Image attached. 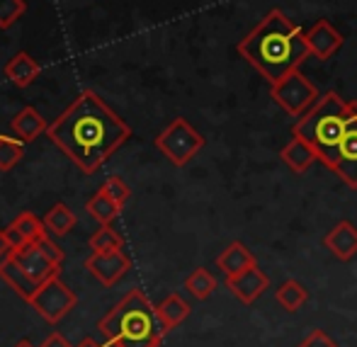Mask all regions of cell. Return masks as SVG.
<instances>
[{"mask_svg":"<svg viewBox=\"0 0 357 347\" xmlns=\"http://www.w3.org/2000/svg\"><path fill=\"white\" fill-rule=\"evenodd\" d=\"M190 311H192L190 309V304L180 294L165 296V299L155 306V316H158V321H160V325H163L165 333H170L173 328H178V325L190 316Z\"/></svg>","mask_w":357,"mask_h":347,"instance_id":"obj_18","label":"cell"},{"mask_svg":"<svg viewBox=\"0 0 357 347\" xmlns=\"http://www.w3.org/2000/svg\"><path fill=\"white\" fill-rule=\"evenodd\" d=\"M27 10L24 0H0V29H10Z\"/></svg>","mask_w":357,"mask_h":347,"instance_id":"obj_27","label":"cell"},{"mask_svg":"<svg viewBox=\"0 0 357 347\" xmlns=\"http://www.w3.org/2000/svg\"><path fill=\"white\" fill-rule=\"evenodd\" d=\"M155 148L165 155L173 165L183 168L199 151L204 148V137L183 117H175L163 132L155 137Z\"/></svg>","mask_w":357,"mask_h":347,"instance_id":"obj_5","label":"cell"},{"mask_svg":"<svg viewBox=\"0 0 357 347\" xmlns=\"http://www.w3.org/2000/svg\"><path fill=\"white\" fill-rule=\"evenodd\" d=\"M306 47H309L311 56H316L319 61H328L340 52V47L345 44L343 34L328 22V20H319L314 27H309L304 32Z\"/></svg>","mask_w":357,"mask_h":347,"instance_id":"obj_9","label":"cell"},{"mask_svg":"<svg viewBox=\"0 0 357 347\" xmlns=\"http://www.w3.org/2000/svg\"><path fill=\"white\" fill-rule=\"evenodd\" d=\"M13 226L15 229H20V233H22L29 243H34V240H39L42 236H47V226H44V221L37 219L32 211H22V214L13 221Z\"/></svg>","mask_w":357,"mask_h":347,"instance_id":"obj_25","label":"cell"},{"mask_svg":"<svg viewBox=\"0 0 357 347\" xmlns=\"http://www.w3.org/2000/svg\"><path fill=\"white\" fill-rule=\"evenodd\" d=\"M75 347H112V345H107V343H102V345H100V343H95L93 338H85V340H80V343L75 345Z\"/></svg>","mask_w":357,"mask_h":347,"instance_id":"obj_34","label":"cell"},{"mask_svg":"<svg viewBox=\"0 0 357 347\" xmlns=\"http://www.w3.org/2000/svg\"><path fill=\"white\" fill-rule=\"evenodd\" d=\"M15 347H34L32 343H29V340H20V343L17 345H15Z\"/></svg>","mask_w":357,"mask_h":347,"instance_id":"obj_35","label":"cell"},{"mask_svg":"<svg viewBox=\"0 0 357 347\" xmlns=\"http://www.w3.org/2000/svg\"><path fill=\"white\" fill-rule=\"evenodd\" d=\"M296 347H340V345L335 343V340L331 338L324 328H311L309 335H306V338L301 340Z\"/></svg>","mask_w":357,"mask_h":347,"instance_id":"obj_29","label":"cell"},{"mask_svg":"<svg viewBox=\"0 0 357 347\" xmlns=\"http://www.w3.org/2000/svg\"><path fill=\"white\" fill-rule=\"evenodd\" d=\"M98 330L112 347H160L165 330L155 306L142 289H132L100 318Z\"/></svg>","mask_w":357,"mask_h":347,"instance_id":"obj_3","label":"cell"},{"mask_svg":"<svg viewBox=\"0 0 357 347\" xmlns=\"http://www.w3.org/2000/svg\"><path fill=\"white\" fill-rule=\"evenodd\" d=\"M47 137L85 175H93L132 137L129 124L102 102L98 93L85 90L49 124Z\"/></svg>","mask_w":357,"mask_h":347,"instance_id":"obj_1","label":"cell"},{"mask_svg":"<svg viewBox=\"0 0 357 347\" xmlns=\"http://www.w3.org/2000/svg\"><path fill=\"white\" fill-rule=\"evenodd\" d=\"M238 54L270 85L301 68V63L311 56L304 29L296 27L282 10H270L263 22L238 42Z\"/></svg>","mask_w":357,"mask_h":347,"instance_id":"obj_2","label":"cell"},{"mask_svg":"<svg viewBox=\"0 0 357 347\" xmlns=\"http://www.w3.org/2000/svg\"><path fill=\"white\" fill-rule=\"evenodd\" d=\"M0 279L5 282V284L10 286V289H15L20 296H22L24 301H29L34 294H37V289L42 284H37L32 277H29L27 272H24L22 268H20V263L13 258V253L8 255V258L0 263Z\"/></svg>","mask_w":357,"mask_h":347,"instance_id":"obj_15","label":"cell"},{"mask_svg":"<svg viewBox=\"0 0 357 347\" xmlns=\"http://www.w3.org/2000/svg\"><path fill=\"white\" fill-rule=\"evenodd\" d=\"M5 238H8V243H10V248H13V250H20V248H24V245L29 243V240L20 233V229H15L13 224L5 229Z\"/></svg>","mask_w":357,"mask_h":347,"instance_id":"obj_31","label":"cell"},{"mask_svg":"<svg viewBox=\"0 0 357 347\" xmlns=\"http://www.w3.org/2000/svg\"><path fill=\"white\" fill-rule=\"evenodd\" d=\"M100 190H102V192H107L122 209H124V204L129 202V197H132V190L127 187V183H124L122 178H107Z\"/></svg>","mask_w":357,"mask_h":347,"instance_id":"obj_28","label":"cell"},{"mask_svg":"<svg viewBox=\"0 0 357 347\" xmlns=\"http://www.w3.org/2000/svg\"><path fill=\"white\" fill-rule=\"evenodd\" d=\"M22 155H24L22 141L0 137V170H13L22 160Z\"/></svg>","mask_w":357,"mask_h":347,"instance_id":"obj_26","label":"cell"},{"mask_svg":"<svg viewBox=\"0 0 357 347\" xmlns=\"http://www.w3.org/2000/svg\"><path fill=\"white\" fill-rule=\"evenodd\" d=\"M13 253V248H10V243H8V238H5V231L0 229V263H3L8 255Z\"/></svg>","mask_w":357,"mask_h":347,"instance_id":"obj_33","label":"cell"},{"mask_svg":"<svg viewBox=\"0 0 357 347\" xmlns=\"http://www.w3.org/2000/svg\"><path fill=\"white\" fill-rule=\"evenodd\" d=\"M324 245L335 260L350 263L357 255V226L350 224V221L335 224L333 229L324 236Z\"/></svg>","mask_w":357,"mask_h":347,"instance_id":"obj_13","label":"cell"},{"mask_svg":"<svg viewBox=\"0 0 357 347\" xmlns=\"http://www.w3.org/2000/svg\"><path fill=\"white\" fill-rule=\"evenodd\" d=\"M275 301H278L284 311L294 314V311H299L301 306L309 301V291H306V286L301 284V282L284 279L282 284L278 286V291H275Z\"/></svg>","mask_w":357,"mask_h":347,"instance_id":"obj_20","label":"cell"},{"mask_svg":"<svg viewBox=\"0 0 357 347\" xmlns=\"http://www.w3.org/2000/svg\"><path fill=\"white\" fill-rule=\"evenodd\" d=\"M132 263L122 250H105V253H93L85 260V270L93 275L95 279H100L105 286L117 284L124 275L129 272Z\"/></svg>","mask_w":357,"mask_h":347,"instance_id":"obj_8","label":"cell"},{"mask_svg":"<svg viewBox=\"0 0 357 347\" xmlns=\"http://www.w3.org/2000/svg\"><path fill=\"white\" fill-rule=\"evenodd\" d=\"M5 78L15 88H27V85H32L39 78V63L27 52H17L5 63Z\"/></svg>","mask_w":357,"mask_h":347,"instance_id":"obj_17","label":"cell"},{"mask_svg":"<svg viewBox=\"0 0 357 347\" xmlns=\"http://www.w3.org/2000/svg\"><path fill=\"white\" fill-rule=\"evenodd\" d=\"M42 221H44V226H47L49 233L66 236L68 231H71L73 226H75V214L63 202H59V204H54V207L49 209L47 214H44Z\"/></svg>","mask_w":357,"mask_h":347,"instance_id":"obj_22","label":"cell"},{"mask_svg":"<svg viewBox=\"0 0 357 347\" xmlns=\"http://www.w3.org/2000/svg\"><path fill=\"white\" fill-rule=\"evenodd\" d=\"M216 284H219V282H216V277L207 268H197L195 272H190L188 279H185V289H188L197 301H207L216 291Z\"/></svg>","mask_w":357,"mask_h":347,"instance_id":"obj_23","label":"cell"},{"mask_svg":"<svg viewBox=\"0 0 357 347\" xmlns=\"http://www.w3.org/2000/svg\"><path fill=\"white\" fill-rule=\"evenodd\" d=\"M357 114V102H348L338 93H326L319 98V102L296 119L291 127L294 137L306 139L314 146L319 160L328 170L335 168V155H338V146L343 141L345 132H348L350 122Z\"/></svg>","mask_w":357,"mask_h":347,"instance_id":"obj_4","label":"cell"},{"mask_svg":"<svg viewBox=\"0 0 357 347\" xmlns=\"http://www.w3.org/2000/svg\"><path fill=\"white\" fill-rule=\"evenodd\" d=\"M253 265H258V260H255V255L250 253L241 240L229 243L224 253H219V258H216V268H219L226 277H234V275L245 272V270L253 268Z\"/></svg>","mask_w":357,"mask_h":347,"instance_id":"obj_16","label":"cell"},{"mask_svg":"<svg viewBox=\"0 0 357 347\" xmlns=\"http://www.w3.org/2000/svg\"><path fill=\"white\" fill-rule=\"evenodd\" d=\"M226 289H229L241 304L250 306L270 289V277L258 268V265H253V268H248L245 272L234 275V277H226Z\"/></svg>","mask_w":357,"mask_h":347,"instance_id":"obj_10","label":"cell"},{"mask_svg":"<svg viewBox=\"0 0 357 347\" xmlns=\"http://www.w3.org/2000/svg\"><path fill=\"white\" fill-rule=\"evenodd\" d=\"M39 347H73L71 343H68L66 338H63L61 333H52V335H47V340H44Z\"/></svg>","mask_w":357,"mask_h":347,"instance_id":"obj_32","label":"cell"},{"mask_svg":"<svg viewBox=\"0 0 357 347\" xmlns=\"http://www.w3.org/2000/svg\"><path fill=\"white\" fill-rule=\"evenodd\" d=\"M85 209H88V214L93 216V219H98L102 226H109L119 214H122V207H119L107 192H102V190H98V192L88 199Z\"/></svg>","mask_w":357,"mask_h":347,"instance_id":"obj_21","label":"cell"},{"mask_svg":"<svg viewBox=\"0 0 357 347\" xmlns=\"http://www.w3.org/2000/svg\"><path fill=\"white\" fill-rule=\"evenodd\" d=\"M270 95H273L275 102H278L280 107H282L284 112L294 119L304 117V114L309 112V109L314 107L321 98L319 88H316V85L311 83V80L306 78L299 68L291 70V73H287L282 80H278V83H273Z\"/></svg>","mask_w":357,"mask_h":347,"instance_id":"obj_6","label":"cell"},{"mask_svg":"<svg viewBox=\"0 0 357 347\" xmlns=\"http://www.w3.org/2000/svg\"><path fill=\"white\" fill-rule=\"evenodd\" d=\"M13 258L20 263V268L29 275L37 284H44V282L54 279L61 275V265L52 263L42 250L37 248V243H27L24 248L13 250Z\"/></svg>","mask_w":357,"mask_h":347,"instance_id":"obj_11","label":"cell"},{"mask_svg":"<svg viewBox=\"0 0 357 347\" xmlns=\"http://www.w3.org/2000/svg\"><path fill=\"white\" fill-rule=\"evenodd\" d=\"M34 243H37V248L42 250V253L47 255V258L52 260V263H56V265H61V263H63V250L59 248V245L54 243V240L49 238V236H42V238L34 240Z\"/></svg>","mask_w":357,"mask_h":347,"instance_id":"obj_30","label":"cell"},{"mask_svg":"<svg viewBox=\"0 0 357 347\" xmlns=\"http://www.w3.org/2000/svg\"><path fill=\"white\" fill-rule=\"evenodd\" d=\"M49 124L44 122V117L34 107H22L13 119V132L20 141H34L42 134H47Z\"/></svg>","mask_w":357,"mask_h":347,"instance_id":"obj_19","label":"cell"},{"mask_svg":"<svg viewBox=\"0 0 357 347\" xmlns=\"http://www.w3.org/2000/svg\"><path fill=\"white\" fill-rule=\"evenodd\" d=\"M333 173L338 175L345 185L357 190V114L353 117L348 132H345V137L338 146Z\"/></svg>","mask_w":357,"mask_h":347,"instance_id":"obj_12","label":"cell"},{"mask_svg":"<svg viewBox=\"0 0 357 347\" xmlns=\"http://www.w3.org/2000/svg\"><path fill=\"white\" fill-rule=\"evenodd\" d=\"M124 238L112 229V226H100L93 236H90V250L93 253H105V250H122Z\"/></svg>","mask_w":357,"mask_h":347,"instance_id":"obj_24","label":"cell"},{"mask_svg":"<svg viewBox=\"0 0 357 347\" xmlns=\"http://www.w3.org/2000/svg\"><path fill=\"white\" fill-rule=\"evenodd\" d=\"M75 304H78V296L59 277L44 282L37 289V294L29 299V306L49 323H59L68 311H73Z\"/></svg>","mask_w":357,"mask_h":347,"instance_id":"obj_7","label":"cell"},{"mask_svg":"<svg viewBox=\"0 0 357 347\" xmlns=\"http://www.w3.org/2000/svg\"><path fill=\"white\" fill-rule=\"evenodd\" d=\"M280 158L284 160V165L291 170V173L304 175L306 170H309L311 165H314L316 160H319V155H316L314 146H311L309 141L301 139V137H294V134H291L289 144H287L284 148L280 151Z\"/></svg>","mask_w":357,"mask_h":347,"instance_id":"obj_14","label":"cell"}]
</instances>
